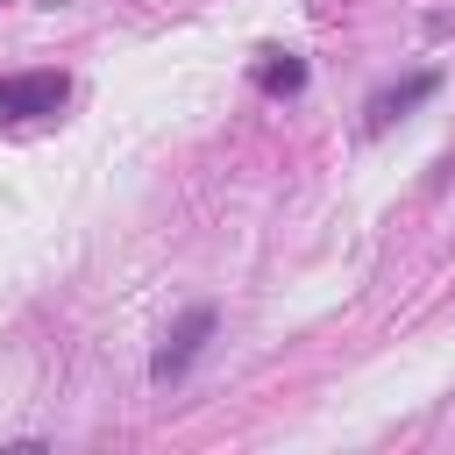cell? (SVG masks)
<instances>
[{
	"label": "cell",
	"mask_w": 455,
	"mask_h": 455,
	"mask_svg": "<svg viewBox=\"0 0 455 455\" xmlns=\"http://www.w3.org/2000/svg\"><path fill=\"white\" fill-rule=\"evenodd\" d=\"M434 85H441L434 71H412L405 85H384V92H377V100L363 107V128H370V135H384V128H391V121H405V114L419 107V100H434Z\"/></svg>",
	"instance_id": "3"
},
{
	"label": "cell",
	"mask_w": 455,
	"mask_h": 455,
	"mask_svg": "<svg viewBox=\"0 0 455 455\" xmlns=\"http://www.w3.org/2000/svg\"><path fill=\"white\" fill-rule=\"evenodd\" d=\"M206 334H213V306H192V313L156 341V355H149V384H178V377L192 370V355L206 348Z\"/></svg>",
	"instance_id": "1"
},
{
	"label": "cell",
	"mask_w": 455,
	"mask_h": 455,
	"mask_svg": "<svg viewBox=\"0 0 455 455\" xmlns=\"http://www.w3.org/2000/svg\"><path fill=\"white\" fill-rule=\"evenodd\" d=\"M256 85H263V92H299V85H306V64H299L291 50H263Z\"/></svg>",
	"instance_id": "4"
},
{
	"label": "cell",
	"mask_w": 455,
	"mask_h": 455,
	"mask_svg": "<svg viewBox=\"0 0 455 455\" xmlns=\"http://www.w3.org/2000/svg\"><path fill=\"white\" fill-rule=\"evenodd\" d=\"M71 92L64 71H14L0 78V121H36V114H57Z\"/></svg>",
	"instance_id": "2"
}]
</instances>
